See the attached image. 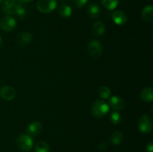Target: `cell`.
Returning a JSON list of instances; mask_svg holds the SVG:
<instances>
[{
    "label": "cell",
    "instance_id": "21",
    "mask_svg": "<svg viewBox=\"0 0 153 152\" xmlns=\"http://www.w3.org/2000/svg\"><path fill=\"white\" fill-rule=\"evenodd\" d=\"M34 150H35V152H49L50 146L46 142L40 141L36 144Z\"/></svg>",
    "mask_w": 153,
    "mask_h": 152
},
{
    "label": "cell",
    "instance_id": "29",
    "mask_svg": "<svg viewBox=\"0 0 153 152\" xmlns=\"http://www.w3.org/2000/svg\"><path fill=\"white\" fill-rule=\"evenodd\" d=\"M2 1H3V0H0V4H1V3L2 2Z\"/></svg>",
    "mask_w": 153,
    "mask_h": 152
},
{
    "label": "cell",
    "instance_id": "22",
    "mask_svg": "<svg viewBox=\"0 0 153 152\" xmlns=\"http://www.w3.org/2000/svg\"><path fill=\"white\" fill-rule=\"evenodd\" d=\"M122 121V116L120 113L117 110H113L110 115V122L113 125H118Z\"/></svg>",
    "mask_w": 153,
    "mask_h": 152
},
{
    "label": "cell",
    "instance_id": "10",
    "mask_svg": "<svg viewBox=\"0 0 153 152\" xmlns=\"http://www.w3.org/2000/svg\"><path fill=\"white\" fill-rule=\"evenodd\" d=\"M111 19L114 24L117 25H123L126 23L128 16L122 10H115L111 15Z\"/></svg>",
    "mask_w": 153,
    "mask_h": 152
},
{
    "label": "cell",
    "instance_id": "5",
    "mask_svg": "<svg viewBox=\"0 0 153 152\" xmlns=\"http://www.w3.org/2000/svg\"><path fill=\"white\" fill-rule=\"evenodd\" d=\"M22 5L19 0H4L2 6V11L7 16L14 15L16 9Z\"/></svg>",
    "mask_w": 153,
    "mask_h": 152
},
{
    "label": "cell",
    "instance_id": "19",
    "mask_svg": "<svg viewBox=\"0 0 153 152\" xmlns=\"http://www.w3.org/2000/svg\"><path fill=\"white\" fill-rule=\"evenodd\" d=\"M123 139V135L119 131H115L111 137V142L114 145H118L120 144Z\"/></svg>",
    "mask_w": 153,
    "mask_h": 152
},
{
    "label": "cell",
    "instance_id": "26",
    "mask_svg": "<svg viewBox=\"0 0 153 152\" xmlns=\"http://www.w3.org/2000/svg\"><path fill=\"white\" fill-rule=\"evenodd\" d=\"M98 148L100 151H105L107 148V144H106V143L102 142L100 143V144H99Z\"/></svg>",
    "mask_w": 153,
    "mask_h": 152
},
{
    "label": "cell",
    "instance_id": "20",
    "mask_svg": "<svg viewBox=\"0 0 153 152\" xmlns=\"http://www.w3.org/2000/svg\"><path fill=\"white\" fill-rule=\"evenodd\" d=\"M98 94L102 99H108L111 95V90L108 86H102L99 89Z\"/></svg>",
    "mask_w": 153,
    "mask_h": 152
},
{
    "label": "cell",
    "instance_id": "27",
    "mask_svg": "<svg viewBox=\"0 0 153 152\" xmlns=\"http://www.w3.org/2000/svg\"><path fill=\"white\" fill-rule=\"evenodd\" d=\"M21 1V3H24V4H26V3H30L33 1V0H19Z\"/></svg>",
    "mask_w": 153,
    "mask_h": 152
},
{
    "label": "cell",
    "instance_id": "17",
    "mask_svg": "<svg viewBox=\"0 0 153 152\" xmlns=\"http://www.w3.org/2000/svg\"><path fill=\"white\" fill-rule=\"evenodd\" d=\"M140 98L146 102L153 101V89L152 86H146L140 92Z\"/></svg>",
    "mask_w": 153,
    "mask_h": 152
},
{
    "label": "cell",
    "instance_id": "7",
    "mask_svg": "<svg viewBox=\"0 0 153 152\" xmlns=\"http://www.w3.org/2000/svg\"><path fill=\"white\" fill-rule=\"evenodd\" d=\"M16 26V21L13 16H6L0 21V28L3 31L9 32L13 31Z\"/></svg>",
    "mask_w": 153,
    "mask_h": 152
},
{
    "label": "cell",
    "instance_id": "2",
    "mask_svg": "<svg viewBox=\"0 0 153 152\" xmlns=\"http://www.w3.org/2000/svg\"><path fill=\"white\" fill-rule=\"evenodd\" d=\"M16 146L19 150L22 151H28L33 148L34 140L32 137L28 134H20L16 139Z\"/></svg>",
    "mask_w": 153,
    "mask_h": 152
},
{
    "label": "cell",
    "instance_id": "1",
    "mask_svg": "<svg viewBox=\"0 0 153 152\" xmlns=\"http://www.w3.org/2000/svg\"><path fill=\"white\" fill-rule=\"evenodd\" d=\"M109 110V104L103 100H98L95 101L91 107V113L96 118L103 117L108 113Z\"/></svg>",
    "mask_w": 153,
    "mask_h": 152
},
{
    "label": "cell",
    "instance_id": "11",
    "mask_svg": "<svg viewBox=\"0 0 153 152\" xmlns=\"http://www.w3.org/2000/svg\"><path fill=\"white\" fill-rule=\"evenodd\" d=\"M109 107L113 108L117 111H120L124 108L125 103L124 101L119 96L114 95V96L109 98Z\"/></svg>",
    "mask_w": 153,
    "mask_h": 152
},
{
    "label": "cell",
    "instance_id": "8",
    "mask_svg": "<svg viewBox=\"0 0 153 152\" xmlns=\"http://www.w3.org/2000/svg\"><path fill=\"white\" fill-rule=\"evenodd\" d=\"M16 96V91L10 86H2L0 88V97L5 101H12Z\"/></svg>",
    "mask_w": 153,
    "mask_h": 152
},
{
    "label": "cell",
    "instance_id": "30",
    "mask_svg": "<svg viewBox=\"0 0 153 152\" xmlns=\"http://www.w3.org/2000/svg\"><path fill=\"white\" fill-rule=\"evenodd\" d=\"M61 1H63V0H61Z\"/></svg>",
    "mask_w": 153,
    "mask_h": 152
},
{
    "label": "cell",
    "instance_id": "18",
    "mask_svg": "<svg viewBox=\"0 0 153 152\" xmlns=\"http://www.w3.org/2000/svg\"><path fill=\"white\" fill-rule=\"evenodd\" d=\"M101 3L105 8L108 10H113L119 4V0H101Z\"/></svg>",
    "mask_w": 153,
    "mask_h": 152
},
{
    "label": "cell",
    "instance_id": "4",
    "mask_svg": "<svg viewBox=\"0 0 153 152\" xmlns=\"http://www.w3.org/2000/svg\"><path fill=\"white\" fill-rule=\"evenodd\" d=\"M88 52L91 56L94 58H99L102 56L103 52L102 45L99 40H93L88 43Z\"/></svg>",
    "mask_w": 153,
    "mask_h": 152
},
{
    "label": "cell",
    "instance_id": "9",
    "mask_svg": "<svg viewBox=\"0 0 153 152\" xmlns=\"http://www.w3.org/2000/svg\"><path fill=\"white\" fill-rule=\"evenodd\" d=\"M33 36L29 32H22L18 34L16 43L20 47H25L32 42Z\"/></svg>",
    "mask_w": 153,
    "mask_h": 152
},
{
    "label": "cell",
    "instance_id": "14",
    "mask_svg": "<svg viewBox=\"0 0 153 152\" xmlns=\"http://www.w3.org/2000/svg\"><path fill=\"white\" fill-rule=\"evenodd\" d=\"M141 17L145 22H152L153 21V7L152 5H146L141 11Z\"/></svg>",
    "mask_w": 153,
    "mask_h": 152
},
{
    "label": "cell",
    "instance_id": "15",
    "mask_svg": "<svg viewBox=\"0 0 153 152\" xmlns=\"http://www.w3.org/2000/svg\"><path fill=\"white\" fill-rule=\"evenodd\" d=\"M58 12L61 17L68 18L71 16L72 13H73V10L70 5L65 4V3H63L58 6Z\"/></svg>",
    "mask_w": 153,
    "mask_h": 152
},
{
    "label": "cell",
    "instance_id": "3",
    "mask_svg": "<svg viewBox=\"0 0 153 152\" xmlns=\"http://www.w3.org/2000/svg\"><path fill=\"white\" fill-rule=\"evenodd\" d=\"M57 7L56 0H38L37 8L43 13H49L54 11Z\"/></svg>",
    "mask_w": 153,
    "mask_h": 152
},
{
    "label": "cell",
    "instance_id": "23",
    "mask_svg": "<svg viewBox=\"0 0 153 152\" xmlns=\"http://www.w3.org/2000/svg\"><path fill=\"white\" fill-rule=\"evenodd\" d=\"M27 12L26 10H25V7L22 5L19 6L17 9H16V12H15L14 15L16 16V17L19 19H25V17L26 16Z\"/></svg>",
    "mask_w": 153,
    "mask_h": 152
},
{
    "label": "cell",
    "instance_id": "6",
    "mask_svg": "<svg viewBox=\"0 0 153 152\" xmlns=\"http://www.w3.org/2000/svg\"><path fill=\"white\" fill-rule=\"evenodd\" d=\"M138 129L143 134H149L152 130V121L150 116L144 114L140 118L138 122Z\"/></svg>",
    "mask_w": 153,
    "mask_h": 152
},
{
    "label": "cell",
    "instance_id": "28",
    "mask_svg": "<svg viewBox=\"0 0 153 152\" xmlns=\"http://www.w3.org/2000/svg\"><path fill=\"white\" fill-rule=\"evenodd\" d=\"M1 45H2V39H1V37H0V48H1Z\"/></svg>",
    "mask_w": 153,
    "mask_h": 152
},
{
    "label": "cell",
    "instance_id": "16",
    "mask_svg": "<svg viewBox=\"0 0 153 152\" xmlns=\"http://www.w3.org/2000/svg\"><path fill=\"white\" fill-rule=\"evenodd\" d=\"M93 34L95 36H102L105 32V25L102 21H97L92 25Z\"/></svg>",
    "mask_w": 153,
    "mask_h": 152
},
{
    "label": "cell",
    "instance_id": "12",
    "mask_svg": "<svg viewBox=\"0 0 153 152\" xmlns=\"http://www.w3.org/2000/svg\"><path fill=\"white\" fill-rule=\"evenodd\" d=\"M42 129H43V125L41 122L37 121L32 122L27 127V134L31 137H36L41 132Z\"/></svg>",
    "mask_w": 153,
    "mask_h": 152
},
{
    "label": "cell",
    "instance_id": "24",
    "mask_svg": "<svg viewBox=\"0 0 153 152\" xmlns=\"http://www.w3.org/2000/svg\"><path fill=\"white\" fill-rule=\"evenodd\" d=\"M70 1L76 7L81 8L87 4L88 0H70Z\"/></svg>",
    "mask_w": 153,
    "mask_h": 152
},
{
    "label": "cell",
    "instance_id": "25",
    "mask_svg": "<svg viewBox=\"0 0 153 152\" xmlns=\"http://www.w3.org/2000/svg\"><path fill=\"white\" fill-rule=\"evenodd\" d=\"M146 152H153V143L152 142H149L146 147Z\"/></svg>",
    "mask_w": 153,
    "mask_h": 152
},
{
    "label": "cell",
    "instance_id": "13",
    "mask_svg": "<svg viewBox=\"0 0 153 152\" xmlns=\"http://www.w3.org/2000/svg\"><path fill=\"white\" fill-rule=\"evenodd\" d=\"M87 13L91 19H97L101 15V9L96 3H91L87 7Z\"/></svg>",
    "mask_w": 153,
    "mask_h": 152
}]
</instances>
